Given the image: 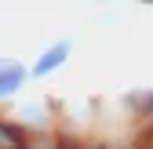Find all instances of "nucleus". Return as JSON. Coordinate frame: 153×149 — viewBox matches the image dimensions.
Instances as JSON below:
<instances>
[{
  "label": "nucleus",
  "instance_id": "obj_2",
  "mask_svg": "<svg viewBox=\"0 0 153 149\" xmlns=\"http://www.w3.org/2000/svg\"><path fill=\"white\" fill-rule=\"evenodd\" d=\"M26 77H29L26 66H18V62H0V98L15 95V91L26 84Z\"/></svg>",
  "mask_w": 153,
  "mask_h": 149
},
{
  "label": "nucleus",
  "instance_id": "obj_1",
  "mask_svg": "<svg viewBox=\"0 0 153 149\" xmlns=\"http://www.w3.org/2000/svg\"><path fill=\"white\" fill-rule=\"evenodd\" d=\"M69 58V40H59V44H51L40 58H36V66H33V77H48L51 69H59L62 62Z\"/></svg>",
  "mask_w": 153,
  "mask_h": 149
}]
</instances>
